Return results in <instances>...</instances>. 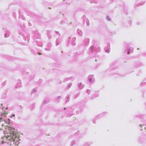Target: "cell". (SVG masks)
<instances>
[{"mask_svg":"<svg viewBox=\"0 0 146 146\" xmlns=\"http://www.w3.org/2000/svg\"><path fill=\"white\" fill-rule=\"evenodd\" d=\"M3 136L1 137L2 143L4 142L11 145H17L20 141L19 132L10 125H5L2 127Z\"/></svg>","mask_w":146,"mask_h":146,"instance_id":"6da1fadb","label":"cell"}]
</instances>
